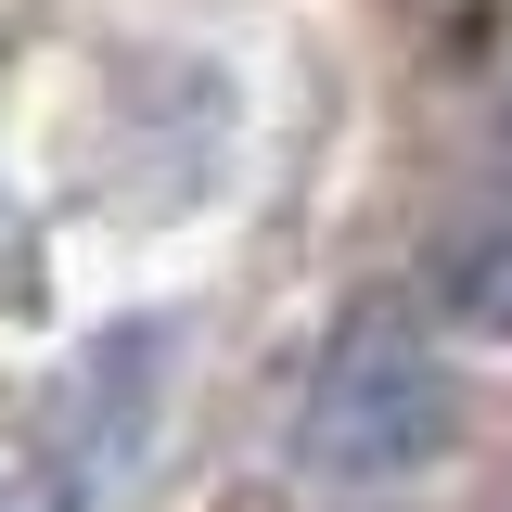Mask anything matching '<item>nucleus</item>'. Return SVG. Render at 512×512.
Wrapping results in <instances>:
<instances>
[{
	"label": "nucleus",
	"mask_w": 512,
	"mask_h": 512,
	"mask_svg": "<svg viewBox=\"0 0 512 512\" xmlns=\"http://www.w3.org/2000/svg\"><path fill=\"white\" fill-rule=\"evenodd\" d=\"M461 436V372L436 359V333H410V320H346L333 333V359L308 372L295 397V474L320 487H397V474H423L448 461Z\"/></svg>",
	"instance_id": "f257e3e1"
},
{
	"label": "nucleus",
	"mask_w": 512,
	"mask_h": 512,
	"mask_svg": "<svg viewBox=\"0 0 512 512\" xmlns=\"http://www.w3.org/2000/svg\"><path fill=\"white\" fill-rule=\"evenodd\" d=\"M167 372H180V333L167 320H116L77 372H64V410H52V474L64 487H116L128 461H141V436H154V397H167Z\"/></svg>",
	"instance_id": "f03ea898"
},
{
	"label": "nucleus",
	"mask_w": 512,
	"mask_h": 512,
	"mask_svg": "<svg viewBox=\"0 0 512 512\" xmlns=\"http://www.w3.org/2000/svg\"><path fill=\"white\" fill-rule=\"evenodd\" d=\"M448 308L474 320V333H512V231H474V244L448 256Z\"/></svg>",
	"instance_id": "7ed1b4c3"
},
{
	"label": "nucleus",
	"mask_w": 512,
	"mask_h": 512,
	"mask_svg": "<svg viewBox=\"0 0 512 512\" xmlns=\"http://www.w3.org/2000/svg\"><path fill=\"white\" fill-rule=\"evenodd\" d=\"M0 512H103V500H90V487H64V474H39V487H13Z\"/></svg>",
	"instance_id": "20e7f679"
},
{
	"label": "nucleus",
	"mask_w": 512,
	"mask_h": 512,
	"mask_svg": "<svg viewBox=\"0 0 512 512\" xmlns=\"http://www.w3.org/2000/svg\"><path fill=\"white\" fill-rule=\"evenodd\" d=\"M500 141H512V116H500Z\"/></svg>",
	"instance_id": "39448f33"
}]
</instances>
